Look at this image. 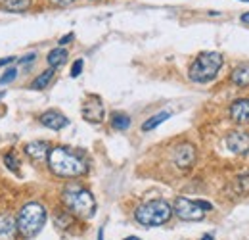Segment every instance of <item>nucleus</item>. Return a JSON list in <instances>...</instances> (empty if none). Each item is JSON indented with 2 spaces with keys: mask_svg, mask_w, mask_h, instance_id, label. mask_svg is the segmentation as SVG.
<instances>
[{
  "mask_svg": "<svg viewBox=\"0 0 249 240\" xmlns=\"http://www.w3.org/2000/svg\"><path fill=\"white\" fill-rule=\"evenodd\" d=\"M48 165L60 177H81L87 173V161L69 148L56 146L48 152Z\"/></svg>",
  "mask_w": 249,
  "mask_h": 240,
  "instance_id": "nucleus-1",
  "label": "nucleus"
},
{
  "mask_svg": "<svg viewBox=\"0 0 249 240\" xmlns=\"http://www.w3.org/2000/svg\"><path fill=\"white\" fill-rule=\"evenodd\" d=\"M63 202L75 215H79L83 219H90L96 211V200L92 194L75 184H71L63 190Z\"/></svg>",
  "mask_w": 249,
  "mask_h": 240,
  "instance_id": "nucleus-2",
  "label": "nucleus"
},
{
  "mask_svg": "<svg viewBox=\"0 0 249 240\" xmlns=\"http://www.w3.org/2000/svg\"><path fill=\"white\" fill-rule=\"evenodd\" d=\"M222 61L224 60L218 52H201L190 65L188 75L194 83H207V81L215 79L218 69L222 67Z\"/></svg>",
  "mask_w": 249,
  "mask_h": 240,
  "instance_id": "nucleus-3",
  "label": "nucleus"
},
{
  "mask_svg": "<svg viewBox=\"0 0 249 240\" xmlns=\"http://www.w3.org/2000/svg\"><path fill=\"white\" fill-rule=\"evenodd\" d=\"M173 208L165 200H150L142 206H138L134 211V217L144 227H157L171 219Z\"/></svg>",
  "mask_w": 249,
  "mask_h": 240,
  "instance_id": "nucleus-4",
  "label": "nucleus"
},
{
  "mask_svg": "<svg viewBox=\"0 0 249 240\" xmlns=\"http://www.w3.org/2000/svg\"><path fill=\"white\" fill-rule=\"evenodd\" d=\"M44 221H46V210L36 204V202H31L27 206H23L21 211H19V217H18V231L31 239L35 235L40 233V229L44 227Z\"/></svg>",
  "mask_w": 249,
  "mask_h": 240,
  "instance_id": "nucleus-5",
  "label": "nucleus"
},
{
  "mask_svg": "<svg viewBox=\"0 0 249 240\" xmlns=\"http://www.w3.org/2000/svg\"><path fill=\"white\" fill-rule=\"evenodd\" d=\"M213 210L209 202L203 200H188L184 196L175 200V213L184 221H201L205 217V211Z\"/></svg>",
  "mask_w": 249,
  "mask_h": 240,
  "instance_id": "nucleus-6",
  "label": "nucleus"
},
{
  "mask_svg": "<svg viewBox=\"0 0 249 240\" xmlns=\"http://www.w3.org/2000/svg\"><path fill=\"white\" fill-rule=\"evenodd\" d=\"M104 104H102V98L96 96V94H89L85 104H83V118L90 123H100L104 121Z\"/></svg>",
  "mask_w": 249,
  "mask_h": 240,
  "instance_id": "nucleus-7",
  "label": "nucleus"
},
{
  "mask_svg": "<svg viewBox=\"0 0 249 240\" xmlns=\"http://www.w3.org/2000/svg\"><path fill=\"white\" fill-rule=\"evenodd\" d=\"M173 161L180 169H190L194 165V161H196V148H194V144H190V142L178 144L175 148V152H173Z\"/></svg>",
  "mask_w": 249,
  "mask_h": 240,
  "instance_id": "nucleus-8",
  "label": "nucleus"
},
{
  "mask_svg": "<svg viewBox=\"0 0 249 240\" xmlns=\"http://www.w3.org/2000/svg\"><path fill=\"white\" fill-rule=\"evenodd\" d=\"M226 146L234 154H248L249 152V133L246 131H232L226 135Z\"/></svg>",
  "mask_w": 249,
  "mask_h": 240,
  "instance_id": "nucleus-9",
  "label": "nucleus"
},
{
  "mask_svg": "<svg viewBox=\"0 0 249 240\" xmlns=\"http://www.w3.org/2000/svg\"><path fill=\"white\" fill-rule=\"evenodd\" d=\"M38 120H40V123H42L44 127H48V129H52V131H62L63 127L69 125V120H67L63 114L56 112V110H48V112H44Z\"/></svg>",
  "mask_w": 249,
  "mask_h": 240,
  "instance_id": "nucleus-10",
  "label": "nucleus"
},
{
  "mask_svg": "<svg viewBox=\"0 0 249 240\" xmlns=\"http://www.w3.org/2000/svg\"><path fill=\"white\" fill-rule=\"evenodd\" d=\"M18 233V221L10 213H0V240H16Z\"/></svg>",
  "mask_w": 249,
  "mask_h": 240,
  "instance_id": "nucleus-11",
  "label": "nucleus"
},
{
  "mask_svg": "<svg viewBox=\"0 0 249 240\" xmlns=\"http://www.w3.org/2000/svg\"><path fill=\"white\" fill-rule=\"evenodd\" d=\"M230 118L236 123H249V100L238 98L230 106Z\"/></svg>",
  "mask_w": 249,
  "mask_h": 240,
  "instance_id": "nucleus-12",
  "label": "nucleus"
},
{
  "mask_svg": "<svg viewBox=\"0 0 249 240\" xmlns=\"http://www.w3.org/2000/svg\"><path fill=\"white\" fill-rule=\"evenodd\" d=\"M48 152H50V146L42 140H35V142H29L25 146V154L33 160H42V158L48 156Z\"/></svg>",
  "mask_w": 249,
  "mask_h": 240,
  "instance_id": "nucleus-13",
  "label": "nucleus"
},
{
  "mask_svg": "<svg viewBox=\"0 0 249 240\" xmlns=\"http://www.w3.org/2000/svg\"><path fill=\"white\" fill-rule=\"evenodd\" d=\"M230 79H232V83L238 85V87H249V61L240 63V65L232 71Z\"/></svg>",
  "mask_w": 249,
  "mask_h": 240,
  "instance_id": "nucleus-14",
  "label": "nucleus"
},
{
  "mask_svg": "<svg viewBox=\"0 0 249 240\" xmlns=\"http://www.w3.org/2000/svg\"><path fill=\"white\" fill-rule=\"evenodd\" d=\"M54 79V69H46V71H42L35 81H33L31 89L33 90H42L48 87V83Z\"/></svg>",
  "mask_w": 249,
  "mask_h": 240,
  "instance_id": "nucleus-15",
  "label": "nucleus"
},
{
  "mask_svg": "<svg viewBox=\"0 0 249 240\" xmlns=\"http://www.w3.org/2000/svg\"><path fill=\"white\" fill-rule=\"evenodd\" d=\"M67 60V50L65 48H54L50 54H48V63H50V67L52 69H56V67H60L63 61Z\"/></svg>",
  "mask_w": 249,
  "mask_h": 240,
  "instance_id": "nucleus-16",
  "label": "nucleus"
},
{
  "mask_svg": "<svg viewBox=\"0 0 249 240\" xmlns=\"http://www.w3.org/2000/svg\"><path fill=\"white\" fill-rule=\"evenodd\" d=\"M169 118H171V114H169V112H159V114L152 116L150 120L142 125V131H152V129H156L157 125H161L163 121H167Z\"/></svg>",
  "mask_w": 249,
  "mask_h": 240,
  "instance_id": "nucleus-17",
  "label": "nucleus"
},
{
  "mask_svg": "<svg viewBox=\"0 0 249 240\" xmlns=\"http://www.w3.org/2000/svg\"><path fill=\"white\" fill-rule=\"evenodd\" d=\"M111 127L117 129V131H124L130 127V118L126 114H121V112H115L111 116Z\"/></svg>",
  "mask_w": 249,
  "mask_h": 240,
  "instance_id": "nucleus-18",
  "label": "nucleus"
},
{
  "mask_svg": "<svg viewBox=\"0 0 249 240\" xmlns=\"http://www.w3.org/2000/svg\"><path fill=\"white\" fill-rule=\"evenodd\" d=\"M31 0H4V6L8 12H14V14H19V12H25L29 8Z\"/></svg>",
  "mask_w": 249,
  "mask_h": 240,
  "instance_id": "nucleus-19",
  "label": "nucleus"
},
{
  "mask_svg": "<svg viewBox=\"0 0 249 240\" xmlns=\"http://www.w3.org/2000/svg\"><path fill=\"white\" fill-rule=\"evenodd\" d=\"M234 188H236V192L238 194H249V171L246 173H242V175H238L236 180H234Z\"/></svg>",
  "mask_w": 249,
  "mask_h": 240,
  "instance_id": "nucleus-20",
  "label": "nucleus"
},
{
  "mask_svg": "<svg viewBox=\"0 0 249 240\" xmlns=\"http://www.w3.org/2000/svg\"><path fill=\"white\" fill-rule=\"evenodd\" d=\"M16 77H18V69H16V67H10V69H6V73L0 77V85H10Z\"/></svg>",
  "mask_w": 249,
  "mask_h": 240,
  "instance_id": "nucleus-21",
  "label": "nucleus"
},
{
  "mask_svg": "<svg viewBox=\"0 0 249 240\" xmlns=\"http://www.w3.org/2000/svg\"><path fill=\"white\" fill-rule=\"evenodd\" d=\"M4 163H6V167H8L10 171H14V173H18V160H16V156H14L12 152L4 156Z\"/></svg>",
  "mask_w": 249,
  "mask_h": 240,
  "instance_id": "nucleus-22",
  "label": "nucleus"
},
{
  "mask_svg": "<svg viewBox=\"0 0 249 240\" xmlns=\"http://www.w3.org/2000/svg\"><path fill=\"white\" fill-rule=\"evenodd\" d=\"M83 67H85V61L83 60H77L73 63V67H71V77L75 79V77H79L81 75V71H83Z\"/></svg>",
  "mask_w": 249,
  "mask_h": 240,
  "instance_id": "nucleus-23",
  "label": "nucleus"
},
{
  "mask_svg": "<svg viewBox=\"0 0 249 240\" xmlns=\"http://www.w3.org/2000/svg\"><path fill=\"white\" fill-rule=\"evenodd\" d=\"M52 4H56V6H69V4H73L75 0H50Z\"/></svg>",
  "mask_w": 249,
  "mask_h": 240,
  "instance_id": "nucleus-24",
  "label": "nucleus"
},
{
  "mask_svg": "<svg viewBox=\"0 0 249 240\" xmlns=\"http://www.w3.org/2000/svg\"><path fill=\"white\" fill-rule=\"evenodd\" d=\"M73 37H75L73 33H69V35H65V37H62V39H60V44H62V46H65V44H67L69 40H73Z\"/></svg>",
  "mask_w": 249,
  "mask_h": 240,
  "instance_id": "nucleus-25",
  "label": "nucleus"
},
{
  "mask_svg": "<svg viewBox=\"0 0 249 240\" xmlns=\"http://www.w3.org/2000/svg\"><path fill=\"white\" fill-rule=\"evenodd\" d=\"M14 60H16L14 56H10V58H4V60H0V67H2V65H8V63H12Z\"/></svg>",
  "mask_w": 249,
  "mask_h": 240,
  "instance_id": "nucleus-26",
  "label": "nucleus"
},
{
  "mask_svg": "<svg viewBox=\"0 0 249 240\" xmlns=\"http://www.w3.org/2000/svg\"><path fill=\"white\" fill-rule=\"evenodd\" d=\"M35 56H36V54H27V56H23V58H21V61H23V63H27V61H33V60H35Z\"/></svg>",
  "mask_w": 249,
  "mask_h": 240,
  "instance_id": "nucleus-27",
  "label": "nucleus"
},
{
  "mask_svg": "<svg viewBox=\"0 0 249 240\" xmlns=\"http://www.w3.org/2000/svg\"><path fill=\"white\" fill-rule=\"evenodd\" d=\"M242 23H248V25H249V12H248V14H244V16H242Z\"/></svg>",
  "mask_w": 249,
  "mask_h": 240,
  "instance_id": "nucleus-28",
  "label": "nucleus"
},
{
  "mask_svg": "<svg viewBox=\"0 0 249 240\" xmlns=\"http://www.w3.org/2000/svg\"><path fill=\"white\" fill-rule=\"evenodd\" d=\"M98 240H104V229H100V235H98Z\"/></svg>",
  "mask_w": 249,
  "mask_h": 240,
  "instance_id": "nucleus-29",
  "label": "nucleus"
},
{
  "mask_svg": "<svg viewBox=\"0 0 249 240\" xmlns=\"http://www.w3.org/2000/svg\"><path fill=\"white\" fill-rule=\"evenodd\" d=\"M201 240H213V237H211V235H205V237H203Z\"/></svg>",
  "mask_w": 249,
  "mask_h": 240,
  "instance_id": "nucleus-30",
  "label": "nucleus"
},
{
  "mask_svg": "<svg viewBox=\"0 0 249 240\" xmlns=\"http://www.w3.org/2000/svg\"><path fill=\"white\" fill-rule=\"evenodd\" d=\"M124 240H140V239H138V237H126Z\"/></svg>",
  "mask_w": 249,
  "mask_h": 240,
  "instance_id": "nucleus-31",
  "label": "nucleus"
},
{
  "mask_svg": "<svg viewBox=\"0 0 249 240\" xmlns=\"http://www.w3.org/2000/svg\"><path fill=\"white\" fill-rule=\"evenodd\" d=\"M244 2H249V0H244Z\"/></svg>",
  "mask_w": 249,
  "mask_h": 240,
  "instance_id": "nucleus-32",
  "label": "nucleus"
}]
</instances>
